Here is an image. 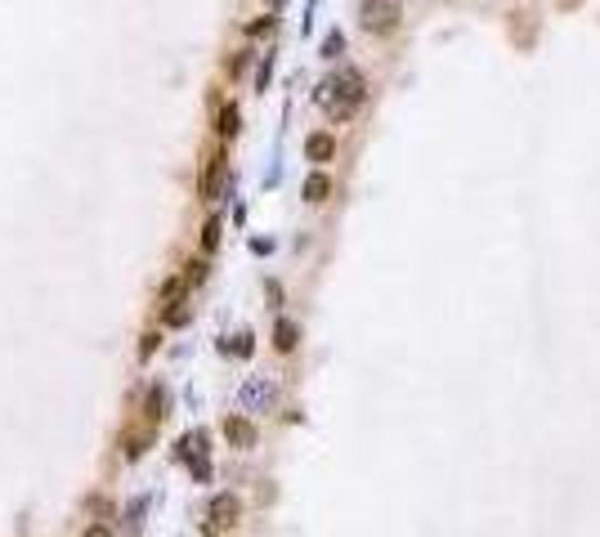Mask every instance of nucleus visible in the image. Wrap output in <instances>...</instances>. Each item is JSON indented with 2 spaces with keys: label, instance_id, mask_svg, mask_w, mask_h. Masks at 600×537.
I'll return each instance as SVG.
<instances>
[{
  "label": "nucleus",
  "instance_id": "obj_7",
  "mask_svg": "<svg viewBox=\"0 0 600 537\" xmlns=\"http://www.w3.org/2000/svg\"><path fill=\"white\" fill-rule=\"evenodd\" d=\"M179 457H184L189 466H193V461H206V434H202V430L184 434V439H179Z\"/></svg>",
  "mask_w": 600,
  "mask_h": 537
},
{
  "label": "nucleus",
  "instance_id": "obj_6",
  "mask_svg": "<svg viewBox=\"0 0 600 537\" xmlns=\"http://www.w3.org/2000/svg\"><path fill=\"white\" fill-rule=\"evenodd\" d=\"M363 23H368V31H390L399 23V5H394V0H381V9H368Z\"/></svg>",
  "mask_w": 600,
  "mask_h": 537
},
{
  "label": "nucleus",
  "instance_id": "obj_4",
  "mask_svg": "<svg viewBox=\"0 0 600 537\" xmlns=\"http://www.w3.org/2000/svg\"><path fill=\"white\" fill-rule=\"evenodd\" d=\"M224 439L233 448H256V426L246 421V416H229V421H224Z\"/></svg>",
  "mask_w": 600,
  "mask_h": 537
},
{
  "label": "nucleus",
  "instance_id": "obj_17",
  "mask_svg": "<svg viewBox=\"0 0 600 537\" xmlns=\"http://www.w3.org/2000/svg\"><path fill=\"white\" fill-rule=\"evenodd\" d=\"M224 349H233V354H238V358H246V354H251L256 345H251V336L242 331V336H233V345H224Z\"/></svg>",
  "mask_w": 600,
  "mask_h": 537
},
{
  "label": "nucleus",
  "instance_id": "obj_20",
  "mask_svg": "<svg viewBox=\"0 0 600 537\" xmlns=\"http://www.w3.org/2000/svg\"><path fill=\"white\" fill-rule=\"evenodd\" d=\"M269 76H274V59H269V54H264V63H260V72H256V86L264 90V86H269Z\"/></svg>",
  "mask_w": 600,
  "mask_h": 537
},
{
  "label": "nucleus",
  "instance_id": "obj_10",
  "mask_svg": "<svg viewBox=\"0 0 600 537\" xmlns=\"http://www.w3.org/2000/svg\"><path fill=\"white\" fill-rule=\"evenodd\" d=\"M331 197V179L323 175V171H314L309 179H305V201H327Z\"/></svg>",
  "mask_w": 600,
  "mask_h": 537
},
{
  "label": "nucleus",
  "instance_id": "obj_15",
  "mask_svg": "<svg viewBox=\"0 0 600 537\" xmlns=\"http://www.w3.org/2000/svg\"><path fill=\"white\" fill-rule=\"evenodd\" d=\"M274 31V14H264V19H256V23H246V36H269Z\"/></svg>",
  "mask_w": 600,
  "mask_h": 537
},
{
  "label": "nucleus",
  "instance_id": "obj_1",
  "mask_svg": "<svg viewBox=\"0 0 600 537\" xmlns=\"http://www.w3.org/2000/svg\"><path fill=\"white\" fill-rule=\"evenodd\" d=\"M363 99H368V81H363V72H354V67H345V72L327 76L319 86V104L336 116V121H345L349 112H354Z\"/></svg>",
  "mask_w": 600,
  "mask_h": 537
},
{
  "label": "nucleus",
  "instance_id": "obj_14",
  "mask_svg": "<svg viewBox=\"0 0 600 537\" xmlns=\"http://www.w3.org/2000/svg\"><path fill=\"white\" fill-rule=\"evenodd\" d=\"M220 233H224V224H220V220H206V229H202V246H206V251H215V246H220Z\"/></svg>",
  "mask_w": 600,
  "mask_h": 537
},
{
  "label": "nucleus",
  "instance_id": "obj_13",
  "mask_svg": "<svg viewBox=\"0 0 600 537\" xmlns=\"http://www.w3.org/2000/svg\"><path fill=\"white\" fill-rule=\"evenodd\" d=\"M161 416H166V390L157 385L153 398H148V421H161Z\"/></svg>",
  "mask_w": 600,
  "mask_h": 537
},
{
  "label": "nucleus",
  "instance_id": "obj_9",
  "mask_svg": "<svg viewBox=\"0 0 600 537\" xmlns=\"http://www.w3.org/2000/svg\"><path fill=\"white\" fill-rule=\"evenodd\" d=\"M220 179H224V157H211L206 175H202V197L215 201V193H220Z\"/></svg>",
  "mask_w": 600,
  "mask_h": 537
},
{
  "label": "nucleus",
  "instance_id": "obj_19",
  "mask_svg": "<svg viewBox=\"0 0 600 537\" xmlns=\"http://www.w3.org/2000/svg\"><path fill=\"white\" fill-rule=\"evenodd\" d=\"M166 323H171V327H184V323H189V309H184V305H171V309H166Z\"/></svg>",
  "mask_w": 600,
  "mask_h": 537
},
{
  "label": "nucleus",
  "instance_id": "obj_23",
  "mask_svg": "<svg viewBox=\"0 0 600 537\" xmlns=\"http://www.w3.org/2000/svg\"><path fill=\"white\" fill-rule=\"evenodd\" d=\"M269 5H274V9H278V5H287V0H269Z\"/></svg>",
  "mask_w": 600,
  "mask_h": 537
},
{
  "label": "nucleus",
  "instance_id": "obj_21",
  "mask_svg": "<svg viewBox=\"0 0 600 537\" xmlns=\"http://www.w3.org/2000/svg\"><path fill=\"white\" fill-rule=\"evenodd\" d=\"M81 537H112V524H108V519H99V524H90Z\"/></svg>",
  "mask_w": 600,
  "mask_h": 537
},
{
  "label": "nucleus",
  "instance_id": "obj_3",
  "mask_svg": "<svg viewBox=\"0 0 600 537\" xmlns=\"http://www.w3.org/2000/svg\"><path fill=\"white\" fill-rule=\"evenodd\" d=\"M238 515H242V501L233 497V493H215V497H211V519H215L220 528L238 524Z\"/></svg>",
  "mask_w": 600,
  "mask_h": 537
},
{
  "label": "nucleus",
  "instance_id": "obj_16",
  "mask_svg": "<svg viewBox=\"0 0 600 537\" xmlns=\"http://www.w3.org/2000/svg\"><path fill=\"white\" fill-rule=\"evenodd\" d=\"M341 49H345V36H341V31H327V41H323V54H327V59H336Z\"/></svg>",
  "mask_w": 600,
  "mask_h": 537
},
{
  "label": "nucleus",
  "instance_id": "obj_2",
  "mask_svg": "<svg viewBox=\"0 0 600 537\" xmlns=\"http://www.w3.org/2000/svg\"><path fill=\"white\" fill-rule=\"evenodd\" d=\"M242 408L246 412H264V408H269V403H274V385L269 381H264V376H251V381H246L242 385Z\"/></svg>",
  "mask_w": 600,
  "mask_h": 537
},
{
  "label": "nucleus",
  "instance_id": "obj_5",
  "mask_svg": "<svg viewBox=\"0 0 600 537\" xmlns=\"http://www.w3.org/2000/svg\"><path fill=\"white\" fill-rule=\"evenodd\" d=\"M305 157L314 161V166H323V161H331V157H336V139H331V134H309V139H305Z\"/></svg>",
  "mask_w": 600,
  "mask_h": 537
},
{
  "label": "nucleus",
  "instance_id": "obj_12",
  "mask_svg": "<svg viewBox=\"0 0 600 537\" xmlns=\"http://www.w3.org/2000/svg\"><path fill=\"white\" fill-rule=\"evenodd\" d=\"M144 443H148V434L130 430V434H126V461H139V457H144Z\"/></svg>",
  "mask_w": 600,
  "mask_h": 537
},
{
  "label": "nucleus",
  "instance_id": "obj_18",
  "mask_svg": "<svg viewBox=\"0 0 600 537\" xmlns=\"http://www.w3.org/2000/svg\"><path fill=\"white\" fill-rule=\"evenodd\" d=\"M157 341H161V336H157V331H148L144 341H139V358H153V354H157Z\"/></svg>",
  "mask_w": 600,
  "mask_h": 537
},
{
  "label": "nucleus",
  "instance_id": "obj_8",
  "mask_svg": "<svg viewBox=\"0 0 600 537\" xmlns=\"http://www.w3.org/2000/svg\"><path fill=\"white\" fill-rule=\"evenodd\" d=\"M296 341H300V327L291 323V318H278V327H274V345L282 349V354H291Z\"/></svg>",
  "mask_w": 600,
  "mask_h": 537
},
{
  "label": "nucleus",
  "instance_id": "obj_22",
  "mask_svg": "<svg viewBox=\"0 0 600 537\" xmlns=\"http://www.w3.org/2000/svg\"><path fill=\"white\" fill-rule=\"evenodd\" d=\"M202 278H206V264H202V260H197V264H189V282H193V287H197Z\"/></svg>",
  "mask_w": 600,
  "mask_h": 537
},
{
  "label": "nucleus",
  "instance_id": "obj_11",
  "mask_svg": "<svg viewBox=\"0 0 600 537\" xmlns=\"http://www.w3.org/2000/svg\"><path fill=\"white\" fill-rule=\"evenodd\" d=\"M238 121H242V116H238V108H233V104H224V108H220V126H215V130H220L224 139H233V134H238Z\"/></svg>",
  "mask_w": 600,
  "mask_h": 537
}]
</instances>
